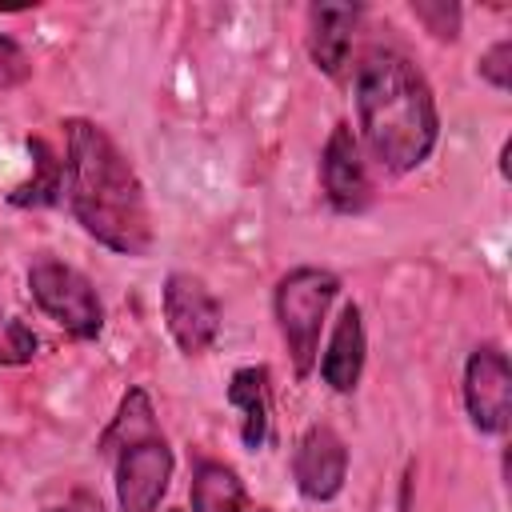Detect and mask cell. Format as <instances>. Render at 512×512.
<instances>
[{"instance_id":"obj_11","label":"cell","mask_w":512,"mask_h":512,"mask_svg":"<svg viewBox=\"0 0 512 512\" xmlns=\"http://www.w3.org/2000/svg\"><path fill=\"white\" fill-rule=\"evenodd\" d=\"M364 352H368L364 312L356 304H344L340 320H336V328L328 336V348L320 356V380L332 392H352L360 384V372H364Z\"/></svg>"},{"instance_id":"obj_15","label":"cell","mask_w":512,"mask_h":512,"mask_svg":"<svg viewBox=\"0 0 512 512\" xmlns=\"http://www.w3.org/2000/svg\"><path fill=\"white\" fill-rule=\"evenodd\" d=\"M28 152H32V180L28 184H20L8 200L16 204V208H44V204H56L60 200V192H64V160L36 136V140H28Z\"/></svg>"},{"instance_id":"obj_7","label":"cell","mask_w":512,"mask_h":512,"mask_svg":"<svg viewBox=\"0 0 512 512\" xmlns=\"http://www.w3.org/2000/svg\"><path fill=\"white\" fill-rule=\"evenodd\" d=\"M176 456L164 436H148L116 452V504L120 512H156L172 484Z\"/></svg>"},{"instance_id":"obj_5","label":"cell","mask_w":512,"mask_h":512,"mask_svg":"<svg viewBox=\"0 0 512 512\" xmlns=\"http://www.w3.org/2000/svg\"><path fill=\"white\" fill-rule=\"evenodd\" d=\"M164 324L184 356H200L220 336V300L192 272H168L164 280Z\"/></svg>"},{"instance_id":"obj_18","label":"cell","mask_w":512,"mask_h":512,"mask_svg":"<svg viewBox=\"0 0 512 512\" xmlns=\"http://www.w3.org/2000/svg\"><path fill=\"white\" fill-rule=\"evenodd\" d=\"M28 76H32L28 52H24L12 36L0 32V88H16V84H24Z\"/></svg>"},{"instance_id":"obj_6","label":"cell","mask_w":512,"mask_h":512,"mask_svg":"<svg viewBox=\"0 0 512 512\" xmlns=\"http://www.w3.org/2000/svg\"><path fill=\"white\" fill-rule=\"evenodd\" d=\"M464 408L476 432L500 436L512 424V364L496 344H480L464 364Z\"/></svg>"},{"instance_id":"obj_4","label":"cell","mask_w":512,"mask_h":512,"mask_svg":"<svg viewBox=\"0 0 512 512\" xmlns=\"http://www.w3.org/2000/svg\"><path fill=\"white\" fill-rule=\"evenodd\" d=\"M28 288H32V300L40 304V312L48 320H56L72 340H96L100 336L104 304L80 268L52 260V256H40L28 268Z\"/></svg>"},{"instance_id":"obj_9","label":"cell","mask_w":512,"mask_h":512,"mask_svg":"<svg viewBox=\"0 0 512 512\" xmlns=\"http://www.w3.org/2000/svg\"><path fill=\"white\" fill-rule=\"evenodd\" d=\"M292 480H296L300 496L312 504L340 496V488L348 480V444L340 440L336 428H328V424L304 428V436L296 440V452H292Z\"/></svg>"},{"instance_id":"obj_16","label":"cell","mask_w":512,"mask_h":512,"mask_svg":"<svg viewBox=\"0 0 512 512\" xmlns=\"http://www.w3.org/2000/svg\"><path fill=\"white\" fill-rule=\"evenodd\" d=\"M412 16L436 40H456V32H460V8L448 0H412Z\"/></svg>"},{"instance_id":"obj_2","label":"cell","mask_w":512,"mask_h":512,"mask_svg":"<svg viewBox=\"0 0 512 512\" xmlns=\"http://www.w3.org/2000/svg\"><path fill=\"white\" fill-rule=\"evenodd\" d=\"M356 120L372 160L404 176L440 140V112L424 72L396 48H372L356 68Z\"/></svg>"},{"instance_id":"obj_20","label":"cell","mask_w":512,"mask_h":512,"mask_svg":"<svg viewBox=\"0 0 512 512\" xmlns=\"http://www.w3.org/2000/svg\"><path fill=\"white\" fill-rule=\"evenodd\" d=\"M172 512H180V508H172Z\"/></svg>"},{"instance_id":"obj_3","label":"cell","mask_w":512,"mask_h":512,"mask_svg":"<svg viewBox=\"0 0 512 512\" xmlns=\"http://www.w3.org/2000/svg\"><path fill=\"white\" fill-rule=\"evenodd\" d=\"M340 292V280L336 272L328 268H316V264H304V268H292L280 276L276 284V328L292 352V368L296 376H308L316 368V352H320V328H324V316L332 308Z\"/></svg>"},{"instance_id":"obj_12","label":"cell","mask_w":512,"mask_h":512,"mask_svg":"<svg viewBox=\"0 0 512 512\" xmlns=\"http://www.w3.org/2000/svg\"><path fill=\"white\" fill-rule=\"evenodd\" d=\"M228 404L240 412V440L260 448L268 440V372L264 368H236L228 380Z\"/></svg>"},{"instance_id":"obj_8","label":"cell","mask_w":512,"mask_h":512,"mask_svg":"<svg viewBox=\"0 0 512 512\" xmlns=\"http://www.w3.org/2000/svg\"><path fill=\"white\" fill-rule=\"evenodd\" d=\"M320 188H324L328 204L340 216H356V212H364L372 204V176H368L360 140H356V132L344 120L324 140V152H320Z\"/></svg>"},{"instance_id":"obj_17","label":"cell","mask_w":512,"mask_h":512,"mask_svg":"<svg viewBox=\"0 0 512 512\" xmlns=\"http://www.w3.org/2000/svg\"><path fill=\"white\" fill-rule=\"evenodd\" d=\"M480 76H484L496 92H508V88H512V40H496V44L480 56Z\"/></svg>"},{"instance_id":"obj_19","label":"cell","mask_w":512,"mask_h":512,"mask_svg":"<svg viewBox=\"0 0 512 512\" xmlns=\"http://www.w3.org/2000/svg\"><path fill=\"white\" fill-rule=\"evenodd\" d=\"M256 512H268V508H256Z\"/></svg>"},{"instance_id":"obj_13","label":"cell","mask_w":512,"mask_h":512,"mask_svg":"<svg viewBox=\"0 0 512 512\" xmlns=\"http://www.w3.org/2000/svg\"><path fill=\"white\" fill-rule=\"evenodd\" d=\"M244 480L220 460H200L192 472V512H244Z\"/></svg>"},{"instance_id":"obj_1","label":"cell","mask_w":512,"mask_h":512,"mask_svg":"<svg viewBox=\"0 0 512 512\" xmlns=\"http://www.w3.org/2000/svg\"><path fill=\"white\" fill-rule=\"evenodd\" d=\"M64 196L76 224L120 256H148L156 244L144 184L116 140L92 120L64 124Z\"/></svg>"},{"instance_id":"obj_14","label":"cell","mask_w":512,"mask_h":512,"mask_svg":"<svg viewBox=\"0 0 512 512\" xmlns=\"http://www.w3.org/2000/svg\"><path fill=\"white\" fill-rule=\"evenodd\" d=\"M148 436H160V432H156L152 400H148L144 388H128L124 400H120V408H116V416H112V424H108V432L100 436V452L116 456V452H124L128 444L148 440Z\"/></svg>"},{"instance_id":"obj_10","label":"cell","mask_w":512,"mask_h":512,"mask_svg":"<svg viewBox=\"0 0 512 512\" xmlns=\"http://www.w3.org/2000/svg\"><path fill=\"white\" fill-rule=\"evenodd\" d=\"M360 4H312L308 8V56L324 76H340L352 52V32L360 24Z\"/></svg>"},{"instance_id":"obj_21","label":"cell","mask_w":512,"mask_h":512,"mask_svg":"<svg viewBox=\"0 0 512 512\" xmlns=\"http://www.w3.org/2000/svg\"><path fill=\"white\" fill-rule=\"evenodd\" d=\"M60 512H64V508H60Z\"/></svg>"}]
</instances>
